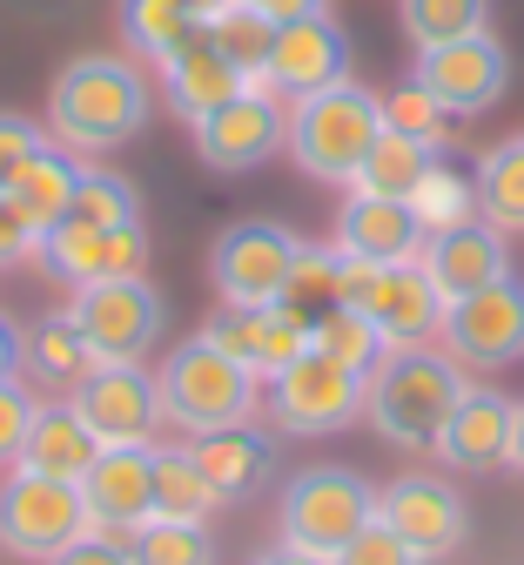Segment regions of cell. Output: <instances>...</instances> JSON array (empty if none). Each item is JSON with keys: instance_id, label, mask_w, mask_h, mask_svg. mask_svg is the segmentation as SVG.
I'll list each match as a JSON object with an SVG mask.
<instances>
[{"instance_id": "10", "label": "cell", "mask_w": 524, "mask_h": 565, "mask_svg": "<svg viewBox=\"0 0 524 565\" xmlns=\"http://www.w3.org/2000/svg\"><path fill=\"white\" fill-rule=\"evenodd\" d=\"M410 82H417L443 115H484V108H498L504 88H511V54H504V41H491V28H484V34L443 41V47H417Z\"/></svg>"}, {"instance_id": "49", "label": "cell", "mask_w": 524, "mask_h": 565, "mask_svg": "<svg viewBox=\"0 0 524 565\" xmlns=\"http://www.w3.org/2000/svg\"><path fill=\"white\" fill-rule=\"evenodd\" d=\"M182 8H189V14H195V21H208V14H215V8H229V0H182Z\"/></svg>"}, {"instance_id": "5", "label": "cell", "mask_w": 524, "mask_h": 565, "mask_svg": "<svg viewBox=\"0 0 524 565\" xmlns=\"http://www.w3.org/2000/svg\"><path fill=\"white\" fill-rule=\"evenodd\" d=\"M282 539L289 545H310L323 558H336L370 519H377V491H370L350 465H310V471H296L282 484Z\"/></svg>"}, {"instance_id": "3", "label": "cell", "mask_w": 524, "mask_h": 565, "mask_svg": "<svg viewBox=\"0 0 524 565\" xmlns=\"http://www.w3.org/2000/svg\"><path fill=\"white\" fill-rule=\"evenodd\" d=\"M377 128H384L377 95L356 88V82H336V88H323V95L289 102V115H282V149H289V162L303 169L310 182L350 189V175H356V162L370 156Z\"/></svg>"}, {"instance_id": "41", "label": "cell", "mask_w": 524, "mask_h": 565, "mask_svg": "<svg viewBox=\"0 0 524 565\" xmlns=\"http://www.w3.org/2000/svg\"><path fill=\"white\" fill-rule=\"evenodd\" d=\"M34 149H47V128L28 121V115H14V108H0V195H8V182L21 175V162Z\"/></svg>"}, {"instance_id": "28", "label": "cell", "mask_w": 524, "mask_h": 565, "mask_svg": "<svg viewBox=\"0 0 524 565\" xmlns=\"http://www.w3.org/2000/svg\"><path fill=\"white\" fill-rule=\"evenodd\" d=\"M202 34L243 75V88H269V47H276V21L269 14H256L249 0H229V8H215L202 21Z\"/></svg>"}, {"instance_id": "11", "label": "cell", "mask_w": 524, "mask_h": 565, "mask_svg": "<svg viewBox=\"0 0 524 565\" xmlns=\"http://www.w3.org/2000/svg\"><path fill=\"white\" fill-rule=\"evenodd\" d=\"M443 350L471 371H504L524 358V282L504 276V282H484V290L443 303Z\"/></svg>"}, {"instance_id": "7", "label": "cell", "mask_w": 524, "mask_h": 565, "mask_svg": "<svg viewBox=\"0 0 524 565\" xmlns=\"http://www.w3.org/2000/svg\"><path fill=\"white\" fill-rule=\"evenodd\" d=\"M82 532H88L82 484L28 471V465H8V478H0V552L47 565L61 545H74Z\"/></svg>"}, {"instance_id": "16", "label": "cell", "mask_w": 524, "mask_h": 565, "mask_svg": "<svg viewBox=\"0 0 524 565\" xmlns=\"http://www.w3.org/2000/svg\"><path fill=\"white\" fill-rule=\"evenodd\" d=\"M88 532L128 539L156 512V445H101V458L82 471Z\"/></svg>"}, {"instance_id": "9", "label": "cell", "mask_w": 524, "mask_h": 565, "mask_svg": "<svg viewBox=\"0 0 524 565\" xmlns=\"http://www.w3.org/2000/svg\"><path fill=\"white\" fill-rule=\"evenodd\" d=\"M296 249H303L296 230L269 223V216H243L208 243V290L222 303H282Z\"/></svg>"}, {"instance_id": "30", "label": "cell", "mask_w": 524, "mask_h": 565, "mask_svg": "<svg viewBox=\"0 0 524 565\" xmlns=\"http://www.w3.org/2000/svg\"><path fill=\"white\" fill-rule=\"evenodd\" d=\"M471 182H478V216H484L491 230H504V236L524 230V135L484 149Z\"/></svg>"}, {"instance_id": "40", "label": "cell", "mask_w": 524, "mask_h": 565, "mask_svg": "<svg viewBox=\"0 0 524 565\" xmlns=\"http://www.w3.org/2000/svg\"><path fill=\"white\" fill-rule=\"evenodd\" d=\"M330 565H424V558H417V552H410V545H404L391 525H377V519H370V525H363V532H356V539H350L336 558H330Z\"/></svg>"}, {"instance_id": "17", "label": "cell", "mask_w": 524, "mask_h": 565, "mask_svg": "<svg viewBox=\"0 0 524 565\" xmlns=\"http://www.w3.org/2000/svg\"><path fill=\"white\" fill-rule=\"evenodd\" d=\"M34 263L47 276H61L67 290H82V282H108V276H141L148 269V236H141V223H128V230L54 223L34 243Z\"/></svg>"}, {"instance_id": "20", "label": "cell", "mask_w": 524, "mask_h": 565, "mask_svg": "<svg viewBox=\"0 0 524 565\" xmlns=\"http://www.w3.org/2000/svg\"><path fill=\"white\" fill-rule=\"evenodd\" d=\"M511 404H517V397H504V391H491V384H464L430 451H437L443 465H458V471H491V465H504V451H511Z\"/></svg>"}, {"instance_id": "25", "label": "cell", "mask_w": 524, "mask_h": 565, "mask_svg": "<svg viewBox=\"0 0 524 565\" xmlns=\"http://www.w3.org/2000/svg\"><path fill=\"white\" fill-rule=\"evenodd\" d=\"M101 458V438L88 431L82 417H74V404H34L28 417V438H21V458L28 471H47V478H67V484H82V471Z\"/></svg>"}, {"instance_id": "15", "label": "cell", "mask_w": 524, "mask_h": 565, "mask_svg": "<svg viewBox=\"0 0 524 565\" xmlns=\"http://www.w3.org/2000/svg\"><path fill=\"white\" fill-rule=\"evenodd\" d=\"M67 404L101 445H148L156 438V417H162V391L141 364H95L67 391Z\"/></svg>"}, {"instance_id": "37", "label": "cell", "mask_w": 524, "mask_h": 565, "mask_svg": "<svg viewBox=\"0 0 524 565\" xmlns=\"http://www.w3.org/2000/svg\"><path fill=\"white\" fill-rule=\"evenodd\" d=\"M128 558L135 565H215V539H208V525L148 519L128 532Z\"/></svg>"}, {"instance_id": "39", "label": "cell", "mask_w": 524, "mask_h": 565, "mask_svg": "<svg viewBox=\"0 0 524 565\" xmlns=\"http://www.w3.org/2000/svg\"><path fill=\"white\" fill-rule=\"evenodd\" d=\"M282 303H289L296 317H323V310L336 303V243H330V249H317V243L296 249V269H289V282H282Z\"/></svg>"}, {"instance_id": "6", "label": "cell", "mask_w": 524, "mask_h": 565, "mask_svg": "<svg viewBox=\"0 0 524 565\" xmlns=\"http://www.w3.org/2000/svg\"><path fill=\"white\" fill-rule=\"evenodd\" d=\"M67 317L88 337L95 364H141L169 323V297L148 276H108V282H82Z\"/></svg>"}, {"instance_id": "13", "label": "cell", "mask_w": 524, "mask_h": 565, "mask_svg": "<svg viewBox=\"0 0 524 565\" xmlns=\"http://www.w3.org/2000/svg\"><path fill=\"white\" fill-rule=\"evenodd\" d=\"M189 128H195L202 169H215V175H249V169H263L282 149V102L269 88H243V95H229L222 108H208Z\"/></svg>"}, {"instance_id": "46", "label": "cell", "mask_w": 524, "mask_h": 565, "mask_svg": "<svg viewBox=\"0 0 524 565\" xmlns=\"http://www.w3.org/2000/svg\"><path fill=\"white\" fill-rule=\"evenodd\" d=\"M249 8L282 28V21H303V14H330V0H249Z\"/></svg>"}, {"instance_id": "45", "label": "cell", "mask_w": 524, "mask_h": 565, "mask_svg": "<svg viewBox=\"0 0 524 565\" xmlns=\"http://www.w3.org/2000/svg\"><path fill=\"white\" fill-rule=\"evenodd\" d=\"M21 343H28V330H21L8 310H0V384L21 377Z\"/></svg>"}, {"instance_id": "2", "label": "cell", "mask_w": 524, "mask_h": 565, "mask_svg": "<svg viewBox=\"0 0 524 565\" xmlns=\"http://www.w3.org/2000/svg\"><path fill=\"white\" fill-rule=\"evenodd\" d=\"M464 391V371L451 350H437L430 343H410V350H384V364L370 371V391H363V417H370V431H377L384 445L397 451H430L437 431H443V417H451Z\"/></svg>"}, {"instance_id": "14", "label": "cell", "mask_w": 524, "mask_h": 565, "mask_svg": "<svg viewBox=\"0 0 524 565\" xmlns=\"http://www.w3.org/2000/svg\"><path fill=\"white\" fill-rule=\"evenodd\" d=\"M202 337L229 350L256 384H269L276 371H289L310 350V317H296L289 303H222L202 323Z\"/></svg>"}, {"instance_id": "42", "label": "cell", "mask_w": 524, "mask_h": 565, "mask_svg": "<svg viewBox=\"0 0 524 565\" xmlns=\"http://www.w3.org/2000/svg\"><path fill=\"white\" fill-rule=\"evenodd\" d=\"M34 404H41V397H28L21 377H14V384H0V465H14V458H21V438H28Z\"/></svg>"}, {"instance_id": "27", "label": "cell", "mask_w": 524, "mask_h": 565, "mask_svg": "<svg viewBox=\"0 0 524 565\" xmlns=\"http://www.w3.org/2000/svg\"><path fill=\"white\" fill-rule=\"evenodd\" d=\"M21 371H28L41 391H74V384L95 371V350H88V337H82V330H74V317H67V310H54V317L28 323Z\"/></svg>"}, {"instance_id": "32", "label": "cell", "mask_w": 524, "mask_h": 565, "mask_svg": "<svg viewBox=\"0 0 524 565\" xmlns=\"http://www.w3.org/2000/svg\"><path fill=\"white\" fill-rule=\"evenodd\" d=\"M424 169H430V149H424V141H410V135H397V128H377L370 156H363L356 175H350V195H397V202H404Z\"/></svg>"}, {"instance_id": "47", "label": "cell", "mask_w": 524, "mask_h": 565, "mask_svg": "<svg viewBox=\"0 0 524 565\" xmlns=\"http://www.w3.org/2000/svg\"><path fill=\"white\" fill-rule=\"evenodd\" d=\"M256 565H330V558H323V552H310V545H289V539H282V545H269Z\"/></svg>"}, {"instance_id": "29", "label": "cell", "mask_w": 524, "mask_h": 565, "mask_svg": "<svg viewBox=\"0 0 524 565\" xmlns=\"http://www.w3.org/2000/svg\"><path fill=\"white\" fill-rule=\"evenodd\" d=\"M215 505H222V499L208 491V478H202L195 451H189V445H156V512H148V519L208 525V512H215Z\"/></svg>"}, {"instance_id": "38", "label": "cell", "mask_w": 524, "mask_h": 565, "mask_svg": "<svg viewBox=\"0 0 524 565\" xmlns=\"http://www.w3.org/2000/svg\"><path fill=\"white\" fill-rule=\"evenodd\" d=\"M377 115H384V128H397V135L424 141L430 156H443V141H451V121H458V115H443V108H437L417 82H404V88L377 95Z\"/></svg>"}, {"instance_id": "23", "label": "cell", "mask_w": 524, "mask_h": 565, "mask_svg": "<svg viewBox=\"0 0 524 565\" xmlns=\"http://www.w3.org/2000/svg\"><path fill=\"white\" fill-rule=\"evenodd\" d=\"M189 451H195V465H202V478H208V491H215L222 505L256 499V491L269 484V471H276L269 438H256L249 424H222V431H202V438H189Z\"/></svg>"}, {"instance_id": "36", "label": "cell", "mask_w": 524, "mask_h": 565, "mask_svg": "<svg viewBox=\"0 0 524 565\" xmlns=\"http://www.w3.org/2000/svg\"><path fill=\"white\" fill-rule=\"evenodd\" d=\"M491 28V0H404V34L417 47H443Z\"/></svg>"}, {"instance_id": "43", "label": "cell", "mask_w": 524, "mask_h": 565, "mask_svg": "<svg viewBox=\"0 0 524 565\" xmlns=\"http://www.w3.org/2000/svg\"><path fill=\"white\" fill-rule=\"evenodd\" d=\"M47 565H135V558H128V539H108V532H82L74 545H61Z\"/></svg>"}, {"instance_id": "4", "label": "cell", "mask_w": 524, "mask_h": 565, "mask_svg": "<svg viewBox=\"0 0 524 565\" xmlns=\"http://www.w3.org/2000/svg\"><path fill=\"white\" fill-rule=\"evenodd\" d=\"M156 391H162V417L175 424V431L202 438V431H222V424H249L263 384H256L222 343H208V337L195 330L189 343H175L169 358H162Z\"/></svg>"}, {"instance_id": "8", "label": "cell", "mask_w": 524, "mask_h": 565, "mask_svg": "<svg viewBox=\"0 0 524 565\" xmlns=\"http://www.w3.org/2000/svg\"><path fill=\"white\" fill-rule=\"evenodd\" d=\"M363 391H370V377L343 371L323 350H303L289 371L269 377V417L289 438H336L350 424H363Z\"/></svg>"}, {"instance_id": "31", "label": "cell", "mask_w": 524, "mask_h": 565, "mask_svg": "<svg viewBox=\"0 0 524 565\" xmlns=\"http://www.w3.org/2000/svg\"><path fill=\"white\" fill-rule=\"evenodd\" d=\"M404 202H410V216L424 223V236L458 230V223H478V182L458 162H443V156H430V169L417 175V189Z\"/></svg>"}, {"instance_id": "34", "label": "cell", "mask_w": 524, "mask_h": 565, "mask_svg": "<svg viewBox=\"0 0 524 565\" xmlns=\"http://www.w3.org/2000/svg\"><path fill=\"white\" fill-rule=\"evenodd\" d=\"M202 21L182 8V0H121V34H128V47L141 54V61H169L189 34H195Z\"/></svg>"}, {"instance_id": "18", "label": "cell", "mask_w": 524, "mask_h": 565, "mask_svg": "<svg viewBox=\"0 0 524 565\" xmlns=\"http://www.w3.org/2000/svg\"><path fill=\"white\" fill-rule=\"evenodd\" d=\"M350 82V41L330 14H303V21H282L276 28V47H269V95H323Z\"/></svg>"}, {"instance_id": "22", "label": "cell", "mask_w": 524, "mask_h": 565, "mask_svg": "<svg viewBox=\"0 0 524 565\" xmlns=\"http://www.w3.org/2000/svg\"><path fill=\"white\" fill-rule=\"evenodd\" d=\"M330 243L343 256H370V263H410V256H424V223L397 195H350L336 209V236Z\"/></svg>"}, {"instance_id": "19", "label": "cell", "mask_w": 524, "mask_h": 565, "mask_svg": "<svg viewBox=\"0 0 524 565\" xmlns=\"http://www.w3.org/2000/svg\"><path fill=\"white\" fill-rule=\"evenodd\" d=\"M424 276L437 282V297L443 303H458V297H471V290H484V282H504L511 276V243H504V230H491L484 216L478 223H458V230H437V236H424Z\"/></svg>"}, {"instance_id": "33", "label": "cell", "mask_w": 524, "mask_h": 565, "mask_svg": "<svg viewBox=\"0 0 524 565\" xmlns=\"http://www.w3.org/2000/svg\"><path fill=\"white\" fill-rule=\"evenodd\" d=\"M310 350H323V358H336L343 371H356V377H370L384 364V337H377V323H370L363 310H343V303H330L323 317H310Z\"/></svg>"}, {"instance_id": "12", "label": "cell", "mask_w": 524, "mask_h": 565, "mask_svg": "<svg viewBox=\"0 0 524 565\" xmlns=\"http://www.w3.org/2000/svg\"><path fill=\"white\" fill-rule=\"evenodd\" d=\"M377 525H391L424 565L437 558H451L471 532V512L458 499V484L451 478H430V471H404L377 491Z\"/></svg>"}, {"instance_id": "44", "label": "cell", "mask_w": 524, "mask_h": 565, "mask_svg": "<svg viewBox=\"0 0 524 565\" xmlns=\"http://www.w3.org/2000/svg\"><path fill=\"white\" fill-rule=\"evenodd\" d=\"M34 230H28V216H21V209L8 202V195H0V269H21V263H34Z\"/></svg>"}, {"instance_id": "1", "label": "cell", "mask_w": 524, "mask_h": 565, "mask_svg": "<svg viewBox=\"0 0 524 565\" xmlns=\"http://www.w3.org/2000/svg\"><path fill=\"white\" fill-rule=\"evenodd\" d=\"M148 128V75L128 54H74L47 88V135L67 156H108Z\"/></svg>"}, {"instance_id": "21", "label": "cell", "mask_w": 524, "mask_h": 565, "mask_svg": "<svg viewBox=\"0 0 524 565\" xmlns=\"http://www.w3.org/2000/svg\"><path fill=\"white\" fill-rule=\"evenodd\" d=\"M363 317L377 323V337L391 350H410V343H430L443 330V297H437V282L424 276V263H384L377 269V290H370Z\"/></svg>"}, {"instance_id": "35", "label": "cell", "mask_w": 524, "mask_h": 565, "mask_svg": "<svg viewBox=\"0 0 524 565\" xmlns=\"http://www.w3.org/2000/svg\"><path fill=\"white\" fill-rule=\"evenodd\" d=\"M67 223H88V230H128V223H141V195H135L128 175H115V169H88V162H82V182H74Z\"/></svg>"}, {"instance_id": "48", "label": "cell", "mask_w": 524, "mask_h": 565, "mask_svg": "<svg viewBox=\"0 0 524 565\" xmlns=\"http://www.w3.org/2000/svg\"><path fill=\"white\" fill-rule=\"evenodd\" d=\"M504 465H511V471H524V397L511 404V451H504Z\"/></svg>"}, {"instance_id": "24", "label": "cell", "mask_w": 524, "mask_h": 565, "mask_svg": "<svg viewBox=\"0 0 524 565\" xmlns=\"http://www.w3.org/2000/svg\"><path fill=\"white\" fill-rule=\"evenodd\" d=\"M229 95H243V75H236V67L208 47V34L195 28V34L162 61V102H169L182 121H202L208 108H222Z\"/></svg>"}, {"instance_id": "26", "label": "cell", "mask_w": 524, "mask_h": 565, "mask_svg": "<svg viewBox=\"0 0 524 565\" xmlns=\"http://www.w3.org/2000/svg\"><path fill=\"white\" fill-rule=\"evenodd\" d=\"M74 182H82V156H67L61 141H47V149H34L21 162V175L8 182V202L28 216L34 236H47L54 223H67V209H74Z\"/></svg>"}]
</instances>
